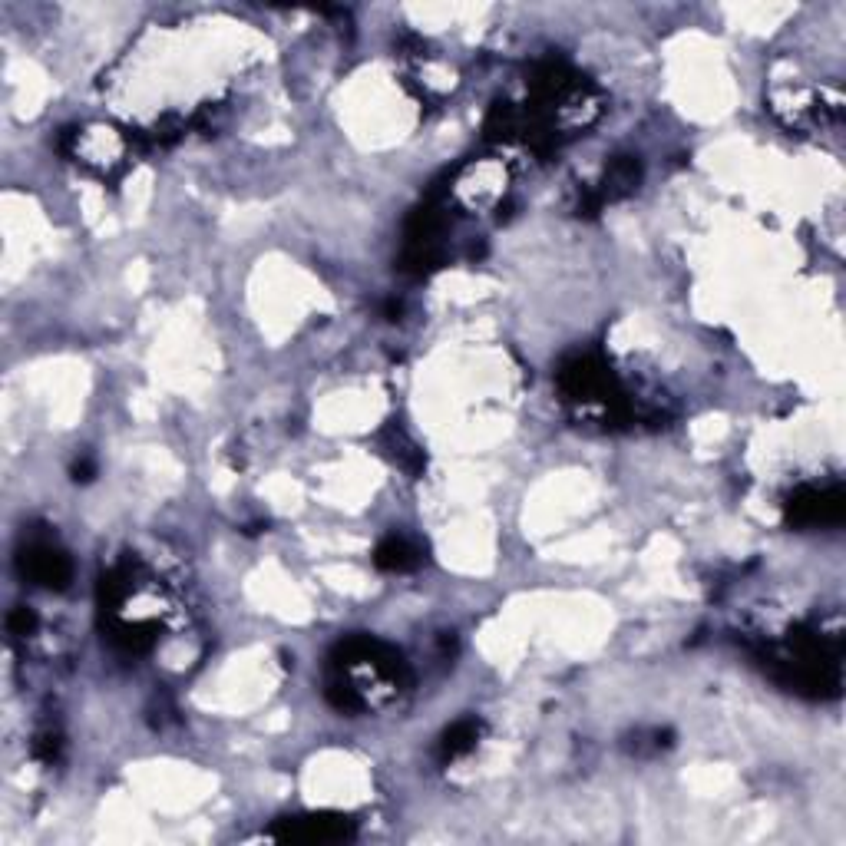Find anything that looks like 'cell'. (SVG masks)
Wrapping results in <instances>:
<instances>
[{
	"label": "cell",
	"mask_w": 846,
	"mask_h": 846,
	"mask_svg": "<svg viewBox=\"0 0 846 846\" xmlns=\"http://www.w3.org/2000/svg\"><path fill=\"white\" fill-rule=\"evenodd\" d=\"M271 837L288 843H344L354 837V823L338 813H311V817L281 820Z\"/></svg>",
	"instance_id": "1"
},
{
	"label": "cell",
	"mask_w": 846,
	"mask_h": 846,
	"mask_svg": "<svg viewBox=\"0 0 846 846\" xmlns=\"http://www.w3.org/2000/svg\"><path fill=\"white\" fill-rule=\"evenodd\" d=\"M20 572L43 589H67L73 579V562L67 552L50 546V542H30L20 552Z\"/></svg>",
	"instance_id": "2"
},
{
	"label": "cell",
	"mask_w": 846,
	"mask_h": 846,
	"mask_svg": "<svg viewBox=\"0 0 846 846\" xmlns=\"http://www.w3.org/2000/svg\"><path fill=\"white\" fill-rule=\"evenodd\" d=\"M787 519L794 526H837L843 519V490H800L787 503Z\"/></svg>",
	"instance_id": "3"
},
{
	"label": "cell",
	"mask_w": 846,
	"mask_h": 846,
	"mask_svg": "<svg viewBox=\"0 0 846 846\" xmlns=\"http://www.w3.org/2000/svg\"><path fill=\"white\" fill-rule=\"evenodd\" d=\"M609 384H612V374L605 371V364L595 361V357H572V361L562 364V371H559L562 394L572 400H595V397L609 394Z\"/></svg>",
	"instance_id": "4"
},
{
	"label": "cell",
	"mask_w": 846,
	"mask_h": 846,
	"mask_svg": "<svg viewBox=\"0 0 846 846\" xmlns=\"http://www.w3.org/2000/svg\"><path fill=\"white\" fill-rule=\"evenodd\" d=\"M374 562H377V569H384V572H414L423 562V556H420V549L410 539L390 536V539L381 542V546H377Z\"/></svg>",
	"instance_id": "5"
},
{
	"label": "cell",
	"mask_w": 846,
	"mask_h": 846,
	"mask_svg": "<svg viewBox=\"0 0 846 846\" xmlns=\"http://www.w3.org/2000/svg\"><path fill=\"white\" fill-rule=\"evenodd\" d=\"M480 731H483V724L476 721V718L457 721L453 728H447V734H443L440 757H443V761H457V757L470 754L473 747H476V741H480Z\"/></svg>",
	"instance_id": "6"
},
{
	"label": "cell",
	"mask_w": 846,
	"mask_h": 846,
	"mask_svg": "<svg viewBox=\"0 0 846 846\" xmlns=\"http://www.w3.org/2000/svg\"><path fill=\"white\" fill-rule=\"evenodd\" d=\"M638 179H642V166L632 159V156H622V159H615L609 172H605V189L595 195L599 202L605 199H618V195H625V192H632L638 186Z\"/></svg>",
	"instance_id": "7"
},
{
	"label": "cell",
	"mask_w": 846,
	"mask_h": 846,
	"mask_svg": "<svg viewBox=\"0 0 846 846\" xmlns=\"http://www.w3.org/2000/svg\"><path fill=\"white\" fill-rule=\"evenodd\" d=\"M387 437H390V447H394V460L404 466L407 473H420L423 470V453L414 447V443H410L400 430H390Z\"/></svg>",
	"instance_id": "8"
},
{
	"label": "cell",
	"mask_w": 846,
	"mask_h": 846,
	"mask_svg": "<svg viewBox=\"0 0 846 846\" xmlns=\"http://www.w3.org/2000/svg\"><path fill=\"white\" fill-rule=\"evenodd\" d=\"M60 747H63V741H60V734L53 731V728H47V731H40L37 737H34V757L37 761H43V764H53L60 757Z\"/></svg>",
	"instance_id": "9"
},
{
	"label": "cell",
	"mask_w": 846,
	"mask_h": 846,
	"mask_svg": "<svg viewBox=\"0 0 846 846\" xmlns=\"http://www.w3.org/2000/svg\"><path fill=\"white\" fill-rule=\"evenodd\" d=\"M7 628L14 635H34V628H37V615H34V609H27V605H17L14 612H10V618H7Z\"/></svg>",
	"instance_id": "10"
},
{
	"label": "cell",
	"mask_w": 846,
	"mask_h": 846,
	"mask_svg": "<svg viewBox=\"0 0 846 846\" xmlns=\"http://www.w3.org/2000/svg\"><path fill=\"white\" fill-rule=\"evenodd\" d=\"M93 476H96V466H93V460H86V457H83V460H77V463H73V480H77V483H90Z\"/></svg>",
	"instance_id": "11"
}]
</instances>
